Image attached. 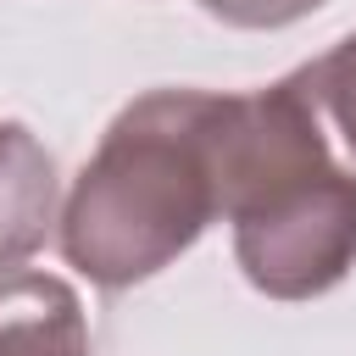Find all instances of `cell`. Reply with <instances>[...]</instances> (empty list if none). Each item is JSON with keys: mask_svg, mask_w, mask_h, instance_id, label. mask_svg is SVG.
I'll return each instance as SVG.
<instances>
[{"mask_svg": "<svg viewBox=\"0 0 356 356\" xmlns=\"http://www.w3.org/2000/svg\"><path fill=\"white\" fill-rule=\"evenodd\" d=\"M0 356H89L83 306L56 273L0 278Z\"/></svg>", "mask_w": 356, "mask_h": 356, "instance_id": "277c9868", "label": "cell"}, {"mask_svg": "<svg viewBox=\"0 0 356 356\" xmlns=\"http://www.w3.org/2000/svg\"><path fill=\"white\" fill-rule=\"evenodd\" d=\"M56 222V161L22 128L0 122V273L28 261Z\"/></svg>", "mask_w": 356, "mask_h": 356, "instance_id": "3957f363", "label": "cell"}, {"mask_svg": "<svg viewBox=\"0 0 356 356\" xmlns=\"http://www.w3.org/2000/svg\"><path fill=\"white\" fill-rule=\"evenodd\" d=\"M317 6H328V0H200V11L228 28H289V22L312 17Z\"/></svg>", "mask_w": 356, "mask_h": 356, "instance_id": "8992f818", "label": "cell"}, {"mask_svg": "<svg viewBox=\"0 0 356 356\" xmlns=\"http://www.w3.org/2000/svg\"><path fill=\"white\" fill-rule=\"evenodd\" d=\"M222 217L245 278L312 300L356 267V172L334 161L306 72L217 100Z\"/></svg>", "mask_w": 356, "mask_h": 356, "instance_id": "6da1fadb", "label": "cell"}, {"mask_svg": "<svg viewBox=\"0 0 356 356\" xmlns=\"http://www.w3.org/2000/svg\"><path fill=\"white\" fill-rule=\"evenodd\" d=\"M300 72H306V89H312L317 111H328V122L339 128V139L356 161V33H345L328 56L306 61Z\"/></svg>", "mask_w": 356, "mask_h": 356, "instance_id": "5b68a950", "label": "cell"}, {"mask_svg": "<svg viewBox=\"0 0 356 356\" xmlns=\"http://www.w3.org/2000/svg\"><path fill=\"white\" fill-rule=\"evenodd\" d=\"M217 100L211 89H150L100 134L61 211V256L89 284H145L222 217Z\"/></svg>", "mask_w": 356, "mask_h": 356, "instance_id": "7a4b0ae2", "label": "cell"}]
</instances>
